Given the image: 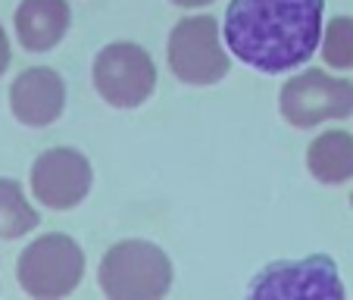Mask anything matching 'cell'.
Wrapping results in <instances>:
<instances>
[{
  "label": "cell",
  "mask_w": 353,
  "mask_h": 300,
  "mask_svg": "<svg viewBox=\"0 0 353 300\" xmlns=\"http://www.w3.org/2000/svg\"><path fill=\"white\" fill-rule=\"evenodd\" d=\"M97 285L110 300H160L172 288V263L157 244L128 238L103 254Z\"/></svg>",
  "instance_id": "7a4b0ae2"
},
{
  "label": "cell",
  "mask_w": 353,
  "mask_h": 300,
  "mask_svg": "<svg viewBox=\"0 0 353 300\" xmlns=\"http://www.w3.org/2000/svg\"><path fill=\"white\" fill-rule=\"evenodd\" d=\"M325 0H232L225 44L241 63L266 75L303 66L322 44Z\"/></svg>",
  "instance_id": "6da1fadb"
},
{
  "label": "cell",
  "mask_w": 353,
  "mask_h": 300,
  "mask_svg": "<svg viewBox=\"0 0 353 300\" xmlns=\"http://www.w3.org/2000/svg\"><path fill=\"white\" fill-rule=\"evenodd\" d=\"M66 107V85L50 66H32L10 85V113L28 128H44L57 122Z\"/></svg>",
  "instance_id": "9c48e42d"
},
{
  "label": "cell",
  "mask_w": 353,
  "mask_h": 300,
  "mask_svg": "<svg viewBox=\"0 0 353 300\" xmlns=\"http://www.w3.org/2000/svg\"><path fill=\"white\" fill-rule=\"evenodd\" d=\"M41 226L38 210L26 200L16 179H0V241H16Z\"/></svg>",
  "instance_id": "7c38bea8"
},
{
  "label": "cell",
  "mask_w": 353,
  "mask_h": 300,
  "mask_svg": "<svg viewBox=\"0 0 353 300\" xmlns=\"http://www.w3.org/2000/svg\"><path fill=\"white\" fill-rule=\"evenodd\" d=\"M247 291L250 297H344L338 266L325 254H313L307 260L272 263L250 281Z\"/></svg>",
  "instance_id": "52a82bcc"
},
{
  "label": "cell",
  "mask_w": 353,
  "mask_h": 300,
  "mask_svg": "<svg viewBox=\"0 0 353 300\" xmlns=\"http://www.w3.org/2000/svg\"><path fill=\"white\" fill-rule=\"evenodd\" d=\"M81 275H85V250L75 238L60 232L34 238L16 263L19 288L41 300L72 294L81 285Z\"/></svg>",
  "instance_id": "3957f363"
},
{
  "label": "cell",
  "mask_w": 353,
  "mask_h": 300,
  "mask_svg": "<svg viewBox=\"0 0 353 300\" xmlns=\"http://www.w3.org/2000/svg\"><path fill=\"white\" fill-rule=\"evenodd\" d=\"M166 60L175 79L194 88L216 85L232 69V60L219 41V22L213 16H185L175 22L166 41Z\"/></svg>",
  "instance_id": "277c9868"
},
{
  "label": "cell",
  "mask_w": 353,
  "mask_h": 300,
  "mask_svg": "<svg viewBox=\"0 0 353 300\" xmlns=\"http://www.w3.org/2000/svg\"><path fill=\"white\" fill-rule=\"evenodd\" d=\"M32 194L50 210H72L91 191V163L75 147H50L32 166Z\"/></svg>",
  "instance_id": "ba28073f"
},
{
  "label": "cell",
  "mask_w": 353,
  "mask_h": 300,
  "mask_svg": "<svg viewBox=\"0 0 353 300\" xmlns=\"http://www.w3.org/2000/svg\"><path fill=\"white\" fill-rule=\"evenodd\" d=\"M307 169L322 185H344L353 179V134L325 132L307 147Z\"/></svg>",
  "instance_id": "8fae6325"
},
{
  "label": "cell",
  "mask_w": 353,
  "mask_h": 300,
  "mask_svg": "<svg viewBox=\"0 0 353 300\" xmlns=\"http://www.w3.org/2000/svg\"><path fill=\"white\" fill-rule=\"evenodd\" d=\"M169 3H175V7H185V10H197V7H207V3H213V0H169Z\"/></svg>",
  "instance_id": "9a60e30c"
},
{
  "label": "cell",
  "mask_w": 353,
  "mask_h": 300,
  "mask_svg": "<svg viewBox=\"0 0 353 300\" xmlns=\"http://www.w3.org/2000/svg\"><path fill=\"white\" fill-rule=\"evenodd\" d=\"M350 207H353V194H350Z\"/></svg>",
  "instance_id": "2e32d148"
},
{
  "label": "cell",
  "mask_w": 353,
  "mask_h": 300,
  "mask_svg": "<svg viewBox=\"0 0 353 300\" xmlns=\"http://www.w3.org/2000/svg\"><path fill=\"white\" fill-rule=\"evenodd\" d=\"M16 38L28 54H47L66 38L72 10L66 0H22L13 16Z\"/></svg>",
  "instance_id": "30bf717a"
},
{
  "label": "cell",
  "mask_w": 353,
  "mask_h": 300,
  "mask_svg": "<svg viewBox=\"0 0 353 300\" xmlns=\"http://www.w3.org/2000/svg\"><path fill=\"white\" fill-rule=\"evenodd\" d=\"M94 91L116 110H138L157 91V66L141 44L113 41L94 57Z\"/></svg>",
  "instance_id": "5b68a950"
},
{
  "label": "cell",
  "mask_w": 353,
  "mask_h": 300,
  "mask_svg": "<svg viewBox=\"0 0 353 300\" xmlns=\"http://www.w3.org/2000/svg\"><path fill=\"white\" fill-rule=\"evenodd\" d=\"M279 110L294 128H316L328 119H347L353 116V81L328 75L325 69H303L285 81Z\"/></svg>",
  "instance_id": "8992f818"
},
{
  "label": "cell",
  "mask_w": 353,
  "mask_h": 300,
  "mask_svg": "<svg viewBox=\"0 0 353 300\" xmlns=\"http://www.w3.org/2000/svg\"><path fill=\"white\" fill-rule=\"evenodd\" d=\"M319 54L325 60V66L332 69H353V16H334L322 32Z\"/></svg>",
  "instance_id": "4fadbf2b"
},
{
  "label": "cell",
  "mask_w": 353,
  "mask_h": 300,
  "mask_svg": "<svg viewBox=\"0 0 353 300\" xmlns=\"http://www.w3.org/2000/svg\"><path fill=\"white\" fill-rule=\"evenodd\" d=\"M10 38H7V32H3V26H0V75L7 72V66H10Z\"/></svg>",
  "instance_id": "5bb4252c"
}]
</instances>
